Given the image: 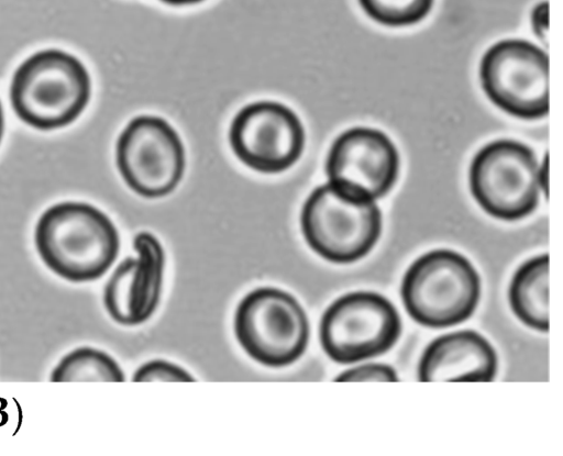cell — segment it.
Instances as JSON below:
<instances>
[{"mask_svg": "<svg viewBox=\"0 0 563 456\" xmlns=\"http://www.w3.org/2000/svg\"><path fill=\"white\" fill-rule=\"evenodd\" d=\"M498 359L490 343L475 331H457L433 340L418 366L420 381H492Z\"/></svg>", "mask_w": 563, "mask_h": 456, "instance_id": "cell-13", "label": "cell"}, {"mask_svg": "<svg viewBox=\"0 0 563 456\" xmlns=\"http://www.w3.org/2000/svg\"><path fill=\"white\" fill-rule=\"evenodd\" d=\"M550 258L548 254L525 262L515 273L509 287V303L526 325L548 332Z\"/></svg>", "mask_w": 563, "mask_h": 456, "instance_id": "cell-14", "label": "cell"}, {"mask_svg": "<svg viewBox=\"0 0 563 456\" xmlns=\"http://www.w3.org/2000/svg\"><path fill=\"white\" fill-rule=\"evenodd\" d=\"M3 126H4L3 112H2V107H1V103H0V142H1V138H2V134H3Z\"/></svg>", "mask_w": 563, "mask_h": 456, "instance_id": "cell-22", "label": "cell"}, {"mask_svg": "<svg viewBox=\"0 0 563 456\" xmlns=\"http://www.w3.org/2000/svg\"><path fill=\"white\" fill-rule=\"evenodd\" d=\"M115 165L135 194L161 199L173 193L184 179L185 145L166 119L140 114L125 124L117 138Z\"/></svg>", "mask_w": 563, "mask_h": 456, "instance_id": "cell-7", "label": "cell"}, {"mask_svg": "<svg viewBox=\"0 0 563 456\" xmlns=\"http://www.w3.org/2000/svg\"><path fill=\"white\" fill-rule=\"evenodd\" d=\"M118 363L102 351L79 347L64 356L51 375V381H124Z\"/></svg>", "mask_w": 563, "mask_h": 456, "instance_id": "cell-15", "label": "cell"}, {"mask_svg": "<svg viewBox=\"0 0 563 456\" xmlns=\"http://www.w3.org/2000/svg\"><path fill=\"white\" fill-rule=\"evenodd\" d=\"M335 381H397L395 369L385 364H365L341 372Z\"/></svg>", "mask_w": 563, "mask_h": 456, "instance_id": "cell-18", "label": "cell"}, {"mask_svg": "<svg viewBox=\"0 0 563 456\" xmlns=\"http://www.w3.org/2000/svg\"><path fill=\"white\" fill-rule=\"evenodd\" d=\"M34 242L43 263L73 282L102 277L120 249L113 222L85 202H62L48 208L36 223Z\"/></svg>", "mask_w": 563, "mask_h": 456, "instance_id": "cell-1", "label": "cell"}, {"mask_svg": "<svg viewBox=\"0 0 563 456\" xmlns=\"http://www.w3.org/2000/svg\"><path fill=\"white\" fill-rule=\"evenodd\" d=\"M364 13L374 22L402 27L417 24L431 12L434 0H357Z\"/></svg>", "mask_w": 563, "mask_h": 456, "instance_id": "cell-16", "label": "cell"}, {"mask_svg": "<svg viewBox=\"0 0 563 456\" xmlns=\"http://www.w3.org/2000/svg\"><path fill=\"white\" fill-rule=\"evenodd\" d=\"M534 35L543 43L547 42L549 31V3L541 1L534 5L530 16Z\"/></svg>", "mask_w": 563, "mask_h": 456, "instance_id": "cell-19", "label": "cell"}, {"mask_svg": "<svg viewBox=\"0 0 563 456\" xmlns=\"http://www.w3.org/2000/svg\"><path fill=\"white\" fill-rule=\"evenodd\" d=\"M91 80L84 64L60 49L31 55L14 71L12 108L20 120L38 130L64 127L84 112Z\"/></svg>", "mask_w": 563, "mask_h": 456, "instance_id": "cell-2", "label": "cell"}, {"mask_svg": "<svg viewBox=\"0 0 563 456\" xmlns=\"http://www.w3.org/2000/svg\"><path fill=\"white\" fill-rule=\"evenodd\" d=\"M133 381H194V377L183 367L155 359L142 365L133 375Z\"/></svg>", "mask_w": 563, "mask_h": 456, "instance_id": "cell-17", "label": "cell"}, {"mask_svg": "<svg viewBox=\"0 0 563 456\" xmlns=\"http://www.w3.org/2000/svg\"><path fill=\"white\" fill-rule=\"evenodd\" d=\"M170 7H189L203 2L205 0H159Z\"/></svg>", "mask_w": 563, "mask_h": 456, "instance_id": "cell-21", "label": "cell"}, {"mask_svg": "<svg viewBox=\"0 0 563 456\" xmlns=\"http://www.w3.org/2000/svg\"><path fill=\"white\" fill-rule=\"evenodd\" d=\"M382 212L375 201L343 193L329 182L317 186L300 211V229L308 246L335 264L365 257L382 233Z\"/></svg>", "mask_w": 563, "mask_h": 456, "instance_id": "cell-4", "label": "cell"}, {"mask_svg": "<svg viewBox=\"0 0 563 456\" xmlns=\"http://www.w3.org/2000/svg\"><path fill=\"white\" fill-rule=\"evenodd\" d=\"M549 64L548 54L529 41H499L481 59L482 89L509 115L522 120L542 119L550 107Z\"/></svg>", "mask_w": 563, "mask_h": 456, "instance_id": "cell-9", "label": "cell"}, {"mask_svg": "<svg viewBox=\"0 0 563 456\" xmlns=\"http://www.w3.org/2000/svg\"><path fill=\"white\" fill-rule=\"evenodd\" d=\"M328 182L343 193L375 201L388 194L400 173V156L389 136L354 126L332 142L324 163Z\"/></svg>", "mask_w": 563, "mask_h": 456, "instance_id": "cell-11", "label": "cell"}, {"mask_svg": "<svg viewBox=\"0 0 563 456\" xmlns=\"http://www.w3.org/2000/svg\"><path fill=\"white\" fill-rule=\"evenodd\" d=\"M136 257L123 259L108 279L103 291L110 318L125 326L147 321L156 311L163 291L165 253L150 232L133 238Z\"/></svg>", "mask_w": 563, "mask_h": 456, "instance_id": "cell-12", "label": "cell"}, {"mask_svg": "<svg viewBox=\"0 0 563 456\" xmlns=\"http://www.w3.org/2000/svg\"><path fill=\"white\" fill-rule=\"evenodd\" d=\"M539 165L533 149L522 142L510 138L489 142L471 162V193L490 216L521 220L539 204Z\"/></svg>", "mask_w": 563, "mask_h": 456, "instance_id": "cell-5", "label": "cell"}, {"mask_svg": "<svg viewBox=\"0 0 563 456\" xmlns=\"http://www.w3.org/2000/svg\"><path fill=\"white\" fill-rule=\"evenodd\" d=\"M481 278L463 255L435 249L416 259L401 282L408 314L429 327H448L466 321L481 298Z\"/></svg>", "mask_w": 563, "mask_h": 456, "instance_id": "cell-3", "label": "cell"}, {"mask_svg": "<svg viewBox=\"0 0 563 456\" xmlns=\"http://www.w3.org/2000/svg\"><path fill=\"white\" fill-rule=\"evenodd\" d=\"M234 333L252 359L279 368L302 356L310 327L303 308L294 296L278 288L261 287L239 303Z\"/></svg>", "mask_w": 563, "mask_h": 456, "instance_id": "cell-6", "label": "cell"}, {"mask_svg": "<svg viewBox=\"0 0 563 456\" xmlns=\"http://www.w3.org/2000/svg\"><path fill=\"white\" fill-rule=\"evenodd\" d=\"M401 333L394 304L371 291H355L332 302L324 311L319 337L335 363L352 364L388 352Z\"/></svg>", "mask_w": 563, "mask_h": 456, "instance_id": "cell-10", "label": "cell"}, {"mask_svg": "<svg viewBox=\"0 0 563 456\" xmlns=\"http://www.w3.org/2000/svg\"><path fill=\"white\" fill-rule=\"evenodd\" d=\"M539 182L541 191L548 196L549 192V157L544 155L542 162L539 165Z\"/></svg>", "mask_w": 563, "mask_h": 456, "instance_id": "cell-20", "label": "cell"}, {"mask_svg": "<svg viewBox=\"0 0 563 456\" xmlns=\"http://www.w3.org/2000/svg\"><path fill=\"white\" fill-rule=\"evenodd\" d=\"M227 138L231 153L244 167L262 175H279L299 162L307 134L289 105L260 99L235 112Z\"/></svg>", "mask_w": 563, "mask_h": 456, "instance_id": "cell-8", "label": "cell"}]
</instances>
